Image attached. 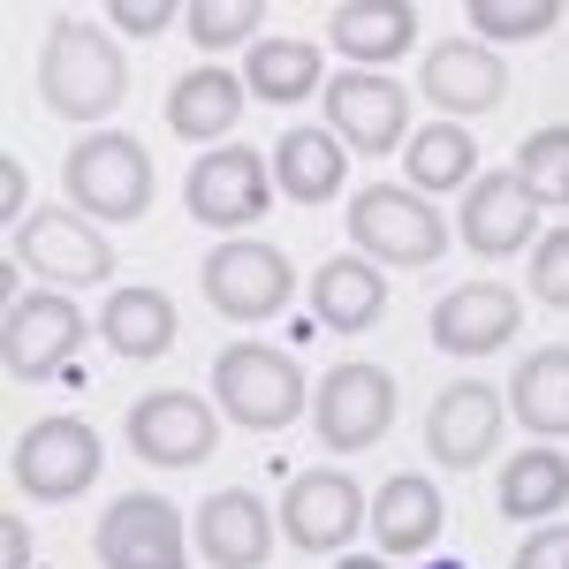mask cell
Masks as SVG:
<instances>
[{
  "mask_svg": "<svg viewBox=\"0 0 569 569\" xmlns=\"http://www.w3.org/2000/svg\"><path fill=\"white\" fill-rule=\"evenodd\" d=\"M122 91H130V69H122V53H114V39H107L99 23L61 16V23L46 31L39 99L61 114V122H99V114H114Z\"/></svg>",
  "mask_w": 569,
  "mask_h": 569,
  "instance_id": "6da1fadb",
  "label": "cell"
},
{
  "mask_svg": "<svg viewBox=\"0 0 569 569\" xmlns=\"http://www.w3.org/2000/svg\"><path fill=\"white\" fill-rule=\"evenodd\" d=\"M213 402H220V418H236L251 433H281V426L305 418L311 395H305L297 357L266 350V342H236V350L213 357Z\"/></svg>",
  "mask_w": 569,
  "mask_h": 569,
  "instance_id": "7a4b0ae2",
  "label": "cell"
},
{
  "mask_svg": "<svg viewBox=\"0 0 569 569\" xmlns=\"http://www.w3.org/2000/svg\"><path fill=\"white\" fill-rule=\"evenodd\" d=\"M61 190H69V206H84V220H144V206H152V160H144L137 137L99 130L84 144H69Z\"/></svg>",
  "mask_w": 569,
  "mask_h": 569,
  "instance_id": "3957f363",
  "label": "cell"
},
{
  "mask_svg": "<svg viewBox=\"0 0 569 569\" xmlns=\"http://www.w3.org/2000/svg\"><path fill=\"white\" fill-rule=\"evenodd\" d=\"M350 243L372 266H433L448 251V220L410 190V182H372L350 206Z\"/></svg>",
  "mask_w": 569,
  "mask_h": 569,
  "instance_id": "277c9868",
  "label": "cell"
},
{
  "mask_svg": "<svg viewBox=\"0 0 569 569\" xmlns=\"http://www.w3.org/2000/svg\"><path fill=\"white\" fill-rule=\"evenodd\" d=\"M99 433H91L84 418H39V426H23L16 448H8V479L16 493H31V501H77L91 479H99Z\"/></svg>",
  "mask_w": 569,
  "mask_h": 569,
  "instance_id": "5b68a950",
  "label": "cell"
},
{
  "mask_svg": "<svg viewBox=\"0 0 569 569\" xmlns=\"http://www.w3.org/2000/svg\"><path fill=\"white\" fill-rule=\"evenodd\" d=\"M198 281H206V305L220 319H236V327H259V319H273V311L297 297L289 259L273 243H251V236H228L213 259L198 266Z\"/></svg>",
  "mask_w": 569,
  "mask_h": 569,
  "instance_id": "8992f818",
  "label": "cell"
},
{
  "mask_svg": "<svg viewBox=\"0 0 569 569\" xmlns=\"http://www.w3.org/2000/svg\"><path fill=\"white\" fill-rule=\"evenodd\" d=\"M311 426H319V448H335V456L380 448L395 426V380L380 365H335L327 388L311 395Z\"/></svg>",
  "mask_w": 569,
  "mask_h": 569,
  "instance_id": "52a82bcc",
  "label": "cell"
},
{
  "mask_svg": "<svg viewBox=\"0 0 569 569\" xmlns=\"http://www.w3.org/2000/svg\"><path fill=\"white\" fill-rule=\"evenodd\" d=\"M327 130L350 152L388 160V144H410V91L380 69H342V77H327Z\"/></svg>",
  "mask_w": 569,
  "mask_h": 569,
  "instance_id": "ba28073f",
  "label": "cell"
},
{
  "mask_svg": "<svg viewBox=\"0 0 569 569\" xmlns=\"http://www.w3.org/2000/svg\"><path fill=\"white\" fill-rule=\"evenodd\" d=\"M84 342V311L69 305L61 289H39V297H16V305L0 311V365L16 372V380H46V372H61L69 357Z\"/></svg>",
  "mask_w": 569,
  "mask_h": 569,
  "instance_id": "9c48e42d",
  "label": "cell"
},
{
  "mask_svg": "<svg viewBox=\"0 0 569 569\" xmlns=\"http://www.w3.org/2000/svg\"><path fill=\"white\" fill-rule=\"evenodd\" d=\"M130 448L144 463H160V471H190V463H206L220 448V410H206L182 388H160L144 402H130Z\"/></svg>",
  "mask_w": 569,
  "mask_h": 569,
  "instance_id": "30bf717a",
  "label": "cell"
},
{
  "mask_svg": "<svg viewBox=\"0 0 569 569\" xmlns=\"http://www.w3.org/2000/svg\"><path fill=\"white\" fill-rule=\"evenodd\" d=\"M365 493H357L350 471H297L289 493H281V531L305 547V555H335V547H350L357 531H365Z\"/></svg>",
  "mask_w": 569,
  "mask_h": 569,
  "instance_id": "8fae6325",
  "label": "cell"
},
{
  "mask_svg": "<svg viewBox=\"0 0 569 569\" xmlns=\"http://www.w3.org/2000/svg\"><path fill=\"white\" fill-rule=\"evenodd\" d=\"M91 547H99L107 569H190V555H182V517H176V501H160V493H122L99 517Z\"/></svg>",
  "mask_w": 569,
  "mask_h": 569,
  "instance_id": "7c38bea8",
  "label": "cell"
},
{
  "mask_svg": "<svg viewBox=\"0 0 569 569\" xmlns=\"http://www.w3.org/2000/svg\"><path fill=\"white\" fill-rule=\"evenodd\" d=\"M266 190H273V168H266L251 144H213V152L190 168V182H182L190 213L206 220V228H228V236L266 213Z\"/></svg>",
  "mask_w": 569,
  "mask_h": 569,
  "instance_id": "4fadbf2b",
  "label": "cell"
},
{
  "mask_svg": "<svg viewBox=\"0 0 569 569\" xmlns=\"http://www.w3.org/2000/svg\"><path fill=\"white\" fill-rule=\"evenodd\" d=\"M16 259L46 273V281H107L114 273V243L91 228L84 213H69V206H39V213L16 228Z\"/></svg>",
  "mask_w": 569,
  "mask_h": 569,
  "instance_id": "5bb4252c",
  "label": "cell"
},
{
  "mask_svg": "<svg viewBox=\"0 0 569 569\" xmlns=\"http://www.w3.org/2000/svg\"><path fill=\"white\" fill-rule=\"evenodd\" d=\"M493 440H501V395L486 380H456V388L433 395V410H426V456L433 463L471 471L493 456Z\"/></svg>",
  "mask_w": 569,
  "mask_h": 569,
  "instance_id": "9a60e30c",
  "label": "cell"
},
{
  "mask_svg": "<svg viewBox=\"0 0 569 569\" xmlns=\"http://www.w3.org/2000/svg\"><path fill=\"white\" fill-rule=\"evenodd\" d=\"M517 327H525V305H517V289H501V281H463V289H448L433 305V342L448 357L509 350Z\"/></svg>",
  "mask_w": 569,
  "mask_h": 569,
  "instance_id": "2e32d148",
  "label": "cell"
},
{
  "mask_svg": "<svg viewBox=\"0 0 569 569\" xmlns=\"http://www.w3.org/2000/svg\"><path fill=\"white\" fill-rule=\"evenodd\" d=\"M463 243L479 259H509V251H531L539 243V198L509 176H479L463 190Z\"/></svg>",
  "mask_w": 569,
  "mask_h": 569,
  "instance_id": "e0dca14e",
  "label": "cell"
},
{
  "mask_svg": "<svg viewBox=\"0 0 569 569\" xmlns=\"http://www.w3.org/2000/svg\"><path fill=\"white\" fill-rule=\"evenodd\" d=\"M418 84H426V99L440 107V122H456V114H486V107H501V91H509V69L493 61V46H479V39H448V46H433V53H426Z\"/></svg>",
  "mask_w": 569,
  "mask_h": 569,
  "instance_id": "ac0fdd59",
  "label": "cell"
},
{
  "mask_svg": "<svg viewBox=\"0 0 569 569\" xmlns=\"http://www.w3.org/2000/svg\"><path fill=\"white\" fill-rule=\"evenodd\" d=\"M190 539H198L206 569H259L266 555H273V517H266V501H259V493L228 486V493H213V501L198 509Z\"/></svg>",
  "mask_w": 569,
  "mask_h": 569,
  "instance_id": "d6986e66",
  "label": "cell"
},
{
  "mask_svg": "<svg viewBox=\"0 0 569 569\" xmlns=\"http://www.w3.org/2000/svg\"><path fill=\"white\" fill-rule=\"evenodd\" d=\"M243 99H251V84L236 77V69H190V77H176V91H168V130L182 137V144H220V137L243 122Z\"/></svg>",
  "mask_w": 569,
  "mask_h": 569,
  "instance_id": "ffe728a7",
  "label": "cell"
},
{
  "mask_svg": "<svg viewBox=\"0 0 569 569\" xmlns=\"http://www.w3.org/2000/svg\"><path fill=\"white\" fill-rule=\"evenodd\" d=\"M440 486L426 479V471H395L380 493H372V539H380V555H426L440 539Z\"/></svg>",
  "mask_w": 569,
  "mask_h": 569,
  "instance_id": "44dd1931",
  "label": "cell"
},
{
  "mask_svg": "<svg viewBox=\"0 0 569 569\" xmlns=\"http://www.w3.org/2000/svg\"><path fill=\"white\" fill-rule=\"evenodd\" d=\"M327 39L342 46L357 69H388L395 53L418 46V8L410 0H342L327 16Z\"/></svg>",
  "mask_w": 569,
  "mask_h": 569,
  "instance_id": "7402d4cb",
  "label": "cell"
},
{
  "mask_svg": "<svg viewBox=\"0 0 569 569\" xmlns=\"http://www.w3.org/2000/svg\"><path fill=\"white\" fill-rule=\"evenodd\" d=\"M342 176H350V144L327 130V122L319 130H289L273 144V190L297 198V206H327L342 190Z\"/></svg>",
  "mask_w": 569,
  "mask_h": 569,
  "instance_id": "603a6c76",
  "label": "cell"
},
{
  "mask_svg": "<svg viewBox=\"0 0 569 569\" xmlns=\"http://www.w3.org/2000/svg\"><path fill=\"white\" fill-rule=\"evenodd\" d=\"M311 311H319L327 335H365V327H380V311H388L380 266L372 259H327L311 273Z\"/></svg>",
  "mask_w": 569,
  "mask_h": 569,
  "instance_id": "cb8c5ba5",
  "label": "cell"
},
{
  "mask_svg": "<svg viewBox=\"0 0 569 569\" xmlns=\"http://www.w3.org/2000/svg\"><path fill=\"white\" fill-rule=\"evenodd\" d=\"M99 335H107V350H114V357L152 365V357L176 350V305H168L160 289H114L107 311H99Z\"/></svg>",
  "mask_w": 569,
  "mask_h": 569,
  "instance_id": "d4e9b609",
  "label": "cell"
},
{
  "mask_svg": "<svg viewBox=\"0 0 569 569\" xmlns=\"http://www.w3.org/2000/svg\"><path fill=\"white\" fill-rule=\"evenodd\" d=\"M493 501L509 517H525V525H547L555 509H569V456L562 448H517L501 486H493Z\"/></svg>",
  "mask_w": 569,
  "mask_h": 569,
  "instance_id": "484cf974",
  "label": "cell"
},
{
  "mask_svg": "<svg viewBox=\"0 0 569 569\" xmlns=\"http://www.w3.org/2000/svg\"><path fill=\"white\" fill-rule=\"evenodd\" d=\"M509 410L539 440L569 433V350H531L517 365V380H509Z\"/></svg>",
  "mask_w": 569,
  "mask_h": 569,
  "instance_id": "4316f807",
  "label": "cell"
},
{
  "mask_svg": "<svg viewBox=\"0 0 569 569\" xmlns=\"http://www.w3.org/2000/svg\"><path fill=\"white\" fill-rule=\"evenodd\" d=\"M402 168H410V190L433 198V190H471L479 182V144L456 130V122H426V130L402 144Z\"/></svg>",
  "mask_w": 569,
  "mask_h": 569,
  "instance_id": "83f0119b",
  "label": "cell"
},
{
  "mask_svg": "<svg viewBox=\"0 0 569 569\" xmlns=\"http://www.w3.org/2000/svg\"><path fill=\"white\" fill-rule=\"evenodd\" d=\"M243 84L259 91V99H273V107H297L311 91H327L319 84V46L311 39H259L251 61H243Z\"/></svg>",
  "mask_w": 569,
  "mask_h": 569,
  "instance_id": "f1b7e54d",
  "label": "cell"
},
{
  "mask_svg": "<svg viewBox=\"0 0 569 569\" xmlns=\"http://www.w3.org/2000/svg\"><path fill=\"white\" fill-rule=\"evenodd\" d=\"M266 0H198L182 8V31L198 39V53H228V46H259Z\"/></svg>",
  "mask_w": 569,
  "mask_h": 569,
  "instance_id": "f546056e",
  "label": "cell"
},
{
  "mask_svg": "<svg viewBox=\"0 0 569 569\" xmlns=\"http://www.w3.org/2000/svg\"><path fill=\"white\" fill-rule=\"evenodd\" d=\"M463 23H479L486 46L539 39V31H555V23H562V0H471V8H463Z\"/></svg>",
  "mask_w": 569,
  "mask_h": 569,
  "instance_id": "4dcf8cb0",
  "label": "cell"
},
{
  "mask_svg": "<svg viewBox=\"0 0 569 569\" xmlns=\"http://www.w3.org/2000/svg\"><path fill=\"white\" fill-rule=\"evenodd\" d=\"M517 182L539 206H569V130H531L517 152Z\"/></svg>",
  "mask_w": 569,
  "mask_h": 569,
  "instance_id": "1f68e13d",
  "label": "cell"
},
{
  "mask_svg": "<svg viewBox=\"0 0 569 569\" xmlns=\"http://www.w3.org/2000/svg\"><path fill=\"white\" fill-rule=\"evenodd\" d=\"M531 297L569 311V228H555V236L531 243Z\"/></svg>",
  "mask_w": 569,
  "mask_h": 569,
  "instance_id": "d6a6232c",
  "label": "cell"
},
{
  "mask_svg": "<svg viewBox=\"0 0 569 569\" xmlns=\"http://www.w3.org/2000/svg\"><path fill=\"white\" fill-rule=\"evenodd\" d=\"M107 23H122L130 39H152V31H168V23H176V8H168V0H114V8H107Z\"/></svg>",
  "mask_w": 569,
  "mask_h": 569,
  "instance_id": "836d02e7",
  "label": "cell"
},
{
  "mask_svg": "<svg viewBox=\"0 0 569 569\" xmlns=\"http://www.w3.org/2000/svg\"><path fill=\"white\" fill-rule=\"evenodd\" d=\"M517 569H569V525H539L517 547Z\"/></svg>",
  "mask_w": 569,
  "mask_h": 569,
  "instance_id": "e575fe53",
  "label": "cell"
},
{
  "mask_svg": "<svg viewBox=\"0 0 569 569\" xmlns=\"http://www.w3.org/2000/svg\"><path fill=\"white\" fill-rule=\"evenodd\" d=\"M23 206H31V182H23V168H16V160H0V213L23 228V220H31Z\"/></svg>",
  "mask_w": 569,
  "mask_h": 569,
  "instance_id": "d590c367",
  "label": "cell"
},
{
  "mask_svg": "<svg viewBox=\"0 0 569 569\" xmlns=\"http://www.w3.org/2000/svg\"><path fill=\"white\" fill-rule=\"evenodd\" d=\"M0 569H31V531H23V517L0 525Z\"/></svg>",
  "mask_w": 569,
  "mask_h": 569,
  "instance_id": "8d00e7d4",
  "label": "cell"
},
{
  "mask_svg": "<svg viewBox=\"0 0 569 569\" xmlns=\"http://www.w3.org/2000/svg\"><path fill=\"white\" fill-rule=\"evenodd\" d=\"M335 569H388V555H342Z\"/></svg>",
  "mask_w": 569,
  "mask_h": 569,
  "instance_id": "74e56055",
  "label": "cell"
},
{
  "mask_svg": "<svg viewBox=\"0 0 569 569\" xmlns=\"http://www.w3.org/2000/svg\"><path fill=\"white\" fill-rule=\"evenodd\" d=\"M426 569H471V562H426Z\"/></svg>",
  "mask_w": 569,
  "mask_h": 569,
  "instance_id": "f35d334b",
  "label": "cell"
}]
</instances>
